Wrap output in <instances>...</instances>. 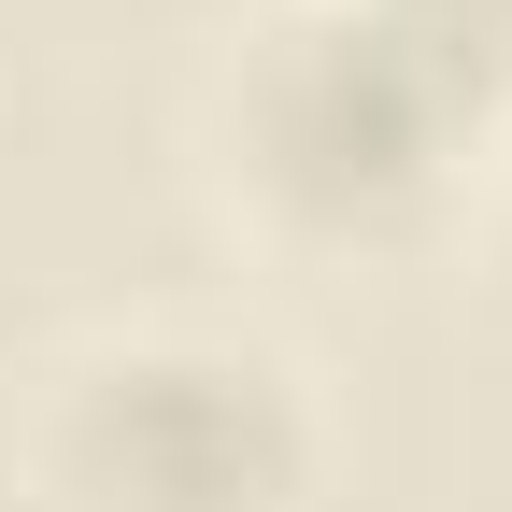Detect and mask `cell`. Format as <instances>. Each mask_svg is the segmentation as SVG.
<instances>
[{
    "instance_id": "obj_2",
    "label": "cell",
    "mask_w": 512,
    "mask_h": 512,
    "mask_svg": "<svg viewBox=\"0 0 512 512\" xmlns=\"http://www.w3.org/2000/svg\"><path fill=\"white\" fill-rule=\"evenodd\" d=\"M328 413L285 342L143 313L86 328L15 399V498L29 512H313Z\"/></svg>"
},
{
    "instance_id": "obj_1",
    "label": "cell",
    "mask_w": 512,
    "mask_h": 512,
    "mask_svg": "<svg viewBox=\"0 0 512 512\" xmlns=\"http://www.w3.org/2000/svg\"><path fill=\"white\" fill-rule=\"evenodd\" d=\"M498 143H512V100L370 0H256L185 100L214 228L256 242L271 271H342V285L427 271L470 228Z\"/></svg>"
},
{
    "instance_id": "obj_3",
    "label": "cell",
    "mask_w": 512,
    "mask_h": 512,
    "mask_svg": "<svg viewBox=\"0 0 512 512\" xmlns=\"http://www.w3.org/2000/svg\"><path fill=\"white\" fill-rule=\"evenodd\" d=\"M370 15H399L413 43H441L470 86H498L512 100V0H370Z\"/></svg>"
}]
</instances>
